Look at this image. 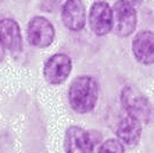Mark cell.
I'll return each mask as SVG.
<instances>
[{"mask_svg": "<svg viewBox=\"0 0 154 153\" xmlns=\"http://www.w3.org/2000/svg\"><path fill=\"white\" fill-rule=\"evenodd\" d=\"M99 99V84L90 75L76 77L68 89V102L74 111L86 114L96 107Z\"/></svg>", "mask_w": 154, "mask_h": 153, "instance_id": "6da1fadb", "label": "cell"}, {"mask_svg": "<svg viewBox=\"0 0 154 153\" xmlns=\"http://www.w3.org/2000/svg\"><path fill=\"white\" fill-rule=\"evenodd\" d=\"M121 103L125 114L136 118L140 123H151L154 117V109L147 96H144L136 86L128 85L122 89Z\"/></svg>", "mask_w": 154, "mask_h": 153, "instance_id": "7a4b0ae2", "label": "cell"}, {"mask_svg": "<svg viewBox=\"0 0 154 153\" xmlns=\"http://www.w3.org/2000/svg\"><path fill=\"white\" fill-rule=\"evenodd\" d=\"M112 8V29L121 38L132 35L137 25V13L135 4L128 0H117Z\"/></svg>", "mask_w": 154, "mask_h": 153, "instance_id": "3957f363", "label": "cell"}, {"mask_svg": "<svg viewBox=\"0 0 154 153\" xmlns=\"http://www.w3.org/2000/svg\"><path fill=\"white\" fill-rule=\"evenodd\" d=\"M94 132L72 125L67 128L64 136L65 153H93L97 139L93 138Z\"/></svg>", "mask_w": 154, "mask_h": 153, "instance_id": "277c9868", "label": "cell"}, {"mask_svg": "<svg viewBox=\"0 0 154 153\" xmlns=\"http://www.w3.org/2000/svg\"><path fill=\"white\" fill-rule=\"evenodd\" d=\"M72 71V60L71 57L64 53H57L50 56L45 63L43 75L49 84L60 85L67 81Z\"/></svg>", "mask_w": 154, "mask_h": 153, "instance_id": "5b68a950", "label": "cell"}, {"mask_svg": "<svg viewBox=\"0 0 154 153\" xmlns=\"http://www.w3.org/2000/svg\"><path fill=\"white\" fill-rule=\"evenodd\" d=\"M26 36H28V42L33 47L43 49V47H49L53 43L56 31H54L53 24L47 18L38 15L29 21Z\"/></svg>", "mask_w": 154, "mask_h": 153, "instance_id": "8992f818", "label": "cell"}, {"mask_svg": "<svg viewBox=\"0 0 154 153\" xmlns=\"http://www.w3.org/2000/svg\"><path fill=\"white\" fill-rule=\"evenodd\" d=\"M89 27L97 36H106L112 29V8L107 2L97 0L89 11Z\"/></svg>", "mask_w": 154, "mask_h": 153, "instance_id": "52a82bcc", "label": "cell"}, {"mask_svg": "<svg viewBox=\"0 0 154 153\" xmlns=\"http://www.w3.org/2000/svg\"><path fill=\"white\" fill-rule=\"evenodd\" d=\"M0 43L10 53L18 54L22 50V35L20 25L15 20H0Z\"/></svg>", "mask_w": 154, "mask_h": 153, "instance_id": "ba28073f", "label": "cell"}, {"mask_svg": "<svg viewBox=\"0 0 154 153\" xmlns=\"http://www.w3.org/2000/svg\"><path fill=\"white\" fill-rule=\"evenodd\" d=\"M133 56L143 65L154 64V32L140 31L132 40Z\"/></svg>", "mask_w": 154, "mask_h": 153, "instance_id": "9c48e42d", "label": "cell"}, {"mask_svg": "<svg viewBox=\"0 0 154 153\" xmlns=\"http://www.w3.org/2000/svg\"><path fill=\"white\" fill-rule=\"evenodd\" d=\"M61 20L69 31H81L86 22V10L82 0H67L61 8Z\"/></svg>", "mask_w": 154, "mask_h": 153, "instance_id": "30bf717a", "label": "cell"}, {"mask_svg": "<svg viewBox=\"0 0 154 153\" xmlns=\"http://www.w3.org/2000/svg\"><path fill=\"white\" fill-rule=\"evenodd\" d=\"M117 136L124 145L135 148L139 145L142 138V123L125 114L117 125Z\"/></svg>", "mask_w": 154, "mask_h": 153, "instance_id": "8fae6325", "label": "cell"}, {"mask_svg": "<svg viewBox=\"0 0 154 153\" xmlns=\"http://www.w3.org/2000/svg\"><path fill=\"white\" fill-rule=\"evenodd\" d=\"M97 153H125V145L117 138L107 139L100 145Z\"/></svg>", "mask_w": 154, "mask_h": 153, "instance_id": "7c38bea8", "label": "cell"}, {"mask_svg": "<svg viewBox=\"0 0 154 153\" xmlns=\"http://www.w3.org/2000/svg\"><path fill=\"white\" fill-rule=\"evenodd\" d=\"M3 57H4V47L2 46V43H0V61L3 60Z\"/></svg>", "mask_w": 154, "mask_h": 153, "instance_id": "4fadbf2b", "label": "cell"}]
</instances>
